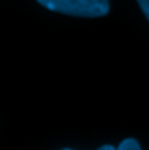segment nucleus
I'll list each match as a JSON object with an SVG mask.
<instances>
[{"label": "nucleus", "mask_w": 149, "mask_h": 150, "mask_svg": "<svg viewBox=\"0 0 149 150\" xmlns=\"http://www.w3.org/2000/svg\"><path fill=\"white\" fill-rule=\"evenodd\" d=\"M45 9L76 17H102L109 12V0H37Z\"/></svg>", "instance_id": "obj_1"}, {"label": "nucleus", "mask_w": 149, "mask_h": 150, "mask_svg": "<svg viewBox=\"0 0 149 150\" xmlns=\"http://www.w3.org/2000/svg\"><path fill=\"white\" fill-rule=\"evenodd\" d=\"M97 150H142V149H140V145H139V142H137L135 138H125L118 147L102 145V147H99Z\"/></svg>", "instance_id": "obj_2"}, {"label": "nucleus", "mask_w": 149, "mask_h": 150, "mask_svg": "<svg viewBox=\"0 0 149 150\" xmlns=\"http://www.w3.org/2000/svg\"><path fill=\"white\" fill-rule=\"evenodd\" d=\"M137 4H139L140 11L144 12V16L148 17V21H149V0H137Z\"/></svg>", "instance_id": "obj_3"}, {"label": "nucleus", "mask_w": 149, "mask_h": 150, "mask_svg": "<svg viewBox=\"0 0 149 150\" xmlns=\"http://www.w3.org/2000/svg\"><path fill=\"white\" fill-rule=\"evenodd\" d=\"M62 150H71V149H62Z\"/></svg>", "instance_id": "obj_4"}]
</instances>
